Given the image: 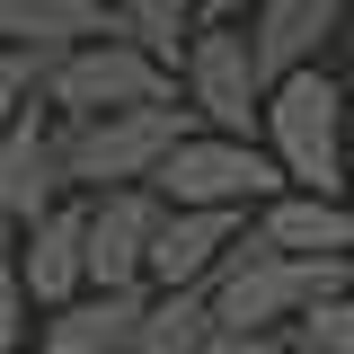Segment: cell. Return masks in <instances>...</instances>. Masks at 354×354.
<instances>
[{
  "mask_svg": "<svg viewBox=\"0 0 354 354\" xmlns=\"http://www.w3.org/2000/svg\"><path fill=\"white\" fill-rule=\"evenodd\" d=\"M97 36H124L115 0H0V44L71 53V44H97Z\"/></svg>",
  "mask_w": 354,
  "mask_h": 354,
  "instance_id": "obj_10",
  "label": "cell"
},
{
  "mask_svg": "<svg viewBox=\"0 0 354 354\" xmlns=\"http://www.w3.org/2000/svg\"><path fill=\"white\" fill-rule=\"evenodd\" d=\"M53 53H27V44H0V133H9V115L18 106H36V80Z\"/></svg>",
  "mask_w": 354,
  "mask_h": 354,
  "instance_id": "obj_18",
  "label": "cell"
},
{
  "mask_svg": "<svg viewBox=\"0 0 354 354\" xmlns=\"http://www.w3.org/2000/svg\"><path fill=\"white\" fill-rule=\"evenodd\" d=\"M151 186L169 204H257V195H283V169L257 142H239V133H186L151 169Z\"/></svg>",
  "mask_w": 354,
  "mask_h": 354,
  "instance_id": "obj_4",
  "label": "cell"
},
{
  "mask_svg": "<svg viewBox=\"0 0 354 354\" xmlns=\"http://www.w3.org/2000/svg\"><path fill=\"white\" fill-rule=\"evenodd\" d=\"M266 142H274V169L301 195H337L346 186V97H337V80L310 71V62L266 80Z\"/></svg>",
  "mask_w": 354,
  "mask_h": 354,
  "instance_id": "obj_2",
  "label": "cell"
},
{
  "mask_svg": "<svg viewBox=\"0 0 354 354\" xmlns=\"http://www.w3.org/2000/svg\"><path fill=\"white\" fill-rule=\"evenodd\" d=\"M186 106L204 115L213 133H239L248 142V124L266 115V80H257V53H248V36L230 27V18H204L195 36H186Z\"/></svg>",
  "mask_w": 354,
  "mask_h": 354,
  "instance_id": "obj_5",
  "label": "cell"
},
{
  "mask_svg": "<svg viewBox=\"0 0 354 354\" xmlns=\"http://www.w3.org/2000/svg\"><path fill=\"white\" fill-rule=\"evenodd\" d=\"M337 18H346V0H257V18H248L257 80H283V71H301Z\"/></svg>",
  "mask_w": 354,
  "mask_h": 354,
  "instance_id": "obj_12",
  "label": "cell"
},
{
  "mask_svg": "<svg viewBox=\"0 0 354 354\" xmlns=\"http://www.w3.org/2000/svg\"><path fill=\"white\" fill-rule=\"evenodd\" d=\"M346 186H354V142H346Z\"/></svg>",
  "mask_w": 354,
  "mask_h": 354,
  "instance_id": "obj_21",
  "label": "cell"
},
{
  "mask_svg": "<svg viewBox=\"0 0 354 354\" xmlns=\"http://www.w3.org/2000/svg\"><path fill=\"white\" fill-rule=\"evenodd\" d=\"M36 97L71 124V115H115V106H160L177 97V71L169 62H151L133 36H97V44H71V53H53L44 62Z\"/></svg>",
  "mask_w": 354,
  "mask_h": 354,
  "instance_id": "obj_3",
  "label": "cell"
},
{
  "mask_svg": "<svg viewBox=\"0 0 354 354\" xmlns=\"http://www.w3.org/2000/svg\"><path fill=\"white\" fill-rule=\"evenodd\" d=\"M71 195V169H62V124L53 106H18L9 133H0V221L27 230L36 213H53Z\"/></svg>",
  "mask_w": 354,
  "mask_h": 354,
  "instance_id": "obj_6",
  "label": "cell"
},
{
  "mask_svg": "<svg viewBox=\"0 0 354 354\" xmlns=\"http://www.w3.org/2000/svg\"><path fill=\"white\" fill-rule=\"evenodd\" d=\"M115 9H124V36L169 71L186 62V36L204 27V0H115Z\"/></svg>",
  "mask_w": 354,
  "mask_h": 354,
  "instance_id": "obj_15",
  "label": "cell"
},
{
  "mask_svg": "<svg viewBox=\"0 0 354 354\" xmlns=\"http://www.w3.org/2000/svg\"><path fill=\"white\" fill-rule=\"evenodd\" d=\"M204 354H301V346H283L274 328H213V346Z\"/></svg>",
  "mask_w": 354,
  "mask_h": 354,
  "instance_id": "obj_19",
  "label": "cell"
},
{
  "mask_svg": "<svg viewBox=\"0 0 354 354\" xmlns=\"http://www.w3.org/2000/svg\"><path fill=\"white\" fill-rule=\"evenodd\" d=\"M142 292L133 283H115V292H88V301H62L53 319H44V354H133V337H142Z\"/></svg>",
  "mask_w": 354,
  "mask_h": 354,
  "instance_id": "obj_11",
  "label": "cell"
},
{
  "mask_svg": "<svg viewBox=\"0 0 354 354\" xmlns=\"http://www.w3.org/2000/svg\"><path fill=\"white\" fill-rule=\"evenodd\" d=\"M230 239H239V204H169V221H160V239H151V266H142V274H151L160 292L204 283Z\"/></svg>",
  "mask_w": 354,
  "mask_h": 354,
  "instance_id": "obj_9",
  "label": "cell"
},
{
  "mask_svg": "<svg viewBox=\"0 0 354 354\" xmlns=\"http://www.w3.org/2000/svg\"><path fill=\"white\" fill-rule=\"evenodd\" d=\"M301 354H354V292H328L301 310Z\"/></svg>",
  "mask_w": 354,
  "mask_h": 354,
  "instance_id": "obj_16",
  "label": "cell"
},
{
  "mask_svg": "<svg viewBox=\"0 0 354 354\" xmlns=\"http://www.w3.org/2000/svg\"><path fill=\"white\" fill-rule=\"evenodd\" d=\"M62 124V115H53ZM195 133V106H115V115H71L62 124V169L71 186H151V169Z\"/></svg>",
  "mask_w": 354,
  "mask_h": 354,
  "instance_id": "obj_1",
  "label": "cell"
},
{
  "mask_svg": "<svg viewBox=\"0 0 354 354\" xmlns=\"http://www.w3.org/2000/svg\"><path fill=\"white\" fill-rule=\"evenodd\" d=\"M204 346H213V301H204V283H177L169 301L142 310L133 354H204Z\"/></svg>",
  "mask_w": 354,
  "mask_h": 354,
  "instance_id": "obj_14",
  "label": "cell"
},
{
  "mask_svg": "<svg viewBox=\"0 0 354 354\" xmlns=\"http://www.w3.org/2000/svg\"><path fill=\"white\" fill-rule=\"evenodd\" d=\"M257 239L283 257H354V213L337 195H266Z\"/></svg>",
  "mask_w": 354,
  "mask_h": 354,
  "instance_id": "obj_13",
  "label": "cell"
},
{
  "mask_svg": "<svg viewBox=\"0 0 354 354\" xmlns=\"http://www.w3.org/2000/svg\"><path fill=\"white\" fill-rule=\"evenodd\" d=\"M160 221H169V195L160 186H97V204H88V283L97 292L142 283Z\"/></svg>",
  "mask_w": 354,
  "mask_h": 354,
  "instance_id": "obj_7",
  "label": "cell"
},
{
  "mask_svg": "<svg viewBox=\"0 0 354 354\" xmlns=\"http://www.w3.org/2000/svg\"><path fill=\"white\" fill-rule=\"evenodd\" d=\"M239 9H248V0H204V18H239Z\"/></svg>",
  "mask_w": 354,
  "mask_h": 354,
  "instance_id": "obj_20",
  "label": "cell"
},
{
  "mask_svg": "<svg viewBox=\"0 0 354 354\" xmlns=\"http://www.w3.org/2000/svg\"><path fill=\"white\" fill-rule=\"evenodd\" d=\"M27 337V274H18V230H0V354Z\"/></svg>",
  "mask_w": 354,
  "mask_h": 354,
  "instance_id": "obj_17",
  "label": "cell"
},
{
  "mask_svg": "<svg viewBox=\"0 0 354 354\" xmlns=\"http://www.w3.org/2000/svg\"><path fill=\"white\" fill-rule=\"evenodd\" d=\"M18 274H27V301L62 310L88 283V204H53L18 230Z\"/></svg>",
  "mask_w": 354,
  "mask_h": 354,
  "instance_id": "obj_8",
  "label": "cell"
},
{
  "mask_svg": "<svg viewBox=\"0 0 354 354\" xmlns=\"http://www.w3.org/2000/svg\"><path fill=\"white\" fill-rule=\"evenodd\" d=\"M0 230H9V221H0Z\"/></svg>",
  "mask_w": 354,
  "mask_h": 354,
  "instance_id": "obj_22",
  "label": "cell"
}]
</instances>
